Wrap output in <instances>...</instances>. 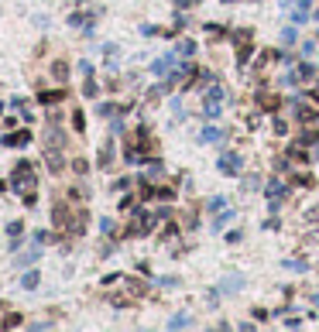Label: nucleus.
Wrapping results in <instances>:
<instances>
[{"mask_svg":"<svg viewBox=\"0 0 319 332\" xmlns=\"http://www.w3.org/2000/svg\"><path fill=\"white\" fill-rule=\"evenodd\" d=\"M59 100H66V89H45V93H38V103H59Z\"/></svg>","mask_w":319,"mask_h":332,"instance_id":"nucleus-11","label":"nucleus"},{"mask_svg":"<svg viewBox=\"0 0 319 332\" xmlns=\"http://www.w3.org/2000/svg\"><path fill=\"white\" fill-rule=\"evenodd\" d=\"M3 326H7V329H17V326H21V315H7Z\"/></svg>","mask_w":319,"mask_h":332,"instance_id":"nucleus-28","label":"nucleus"},{"mask_svg":"<svg viewBox=\"0 0 319 332\" xmlns=\"http://www.w3.org/2000/svg\"><path fill=\"white\" fill-rule=\"evenodd\" d=\"M295 182H299V185H306V189H313V185H316V178H313L309 171H299V175H295Z\"/></svg>","mask_w":319,"mask_h":332,"instance_id":"nucleus-22","label":"nucleus"},{"mask_svg":"<svg viewBox=\"0 0 319 332\" xmlns=\"http://www.w3.org/2000/svg\"><path fill=\"white\" fill-rule=\"evenodd\" d=\"M86 219H89V212H86V209H76V212H72V219H69V226H66V233H76V236H79L82 230H86Z\"/></svg>","mask_w":319,"mask_h":332,"instance_id":"nucleus-5","label":"nucleus"},{"mask_svg":"<svg viewBox=\"0 0 319 332\" xmlns=\"http://www.w3.org/2000/svg\"><path fill=\"white\" fill-rule=\"evenodd\" d=\"M220 171H223V175H237L240 171V154L237 151H227V154L220 158Z\"/></svg>","mask_w":319,"mask_h":332,"instance_id":"nucleus-4","label":"nucleus"},{"mask_svg":"<svg viewBox=\"0 0 319 332\" xmlns=\"http://www.w3.org/2000/svg\"><path fill=\"white\" fill-rule=\"evenodd\" d=\"M35 185H38V178L31 175V165H28V161H17V165H14V175H10V189L21 196V189L31 192Z\"/></svg>","mask_w":319,"mask_h":332,"instance_id":"nucleus-1","label":"nucleus"},{"mask_svg":"<svg viewBox=\"0 0 319 332\" xmlns=\"http://www.w3.org/2000/svg\"><path fill=\"white\" fill-rule=\"evenodd\" d=\"M264 192H268V199H285V196H288V189H285V185H282V182H278V178H271V182H268V185H264Z\"/></svg>","mask_w":319,"mask_h":332,"instance_id":"nucleus-9","label":"nucleus"},{"mask_svg":"<svg viewBox=\"0 0 319 332\" xmlns=\"http://www.w3.org/2000/svg\"><path fill=\"white\" fill-rule=\"evenodd\" d=\"M110 151H113V147H110V140H106V144H103V151H100V168H106V165H110V158H113Z\"/></svg>","mask_w":319,"mask_h":332,"instance_id":"nucleus-21","label":"nucleus"},{"mask_svg":"<svg viewBox=\"0 0 319 332\" xmlns=\"http://www.w3.org/2000/svg\"><path fill=\"white\" fill-rule=\"evenodd\" d=\"M45 161H48V171L59 175L62 165H66V161H62V147H45Z\"/></svg>","mask_w":319,"mask_h":332,"instance_id":"nucleus-6","label":"nucleus"},{"mask_svg":"<svg viewBox=\"0 0 319 332\" xmlns=\"http://www.w3.org/2000/svg\"><path fill=\"white\" fill-rule=\"evenodd\" d=\"M250 52H254V45H250V41H240V48H237V66H247Z\"/></svg>","mask_w":319,"mask_h":332,"instance_id":"nucleus-15","label":"nucleus"},{"mask_svg":"<svg viewBox=\"0 0 319 332\" xmlns=\"http://www.w3.org/2000/svg\"><path fill=\"white\" fill-rule=\"evenodd\" d=\"M275 133H288V124H282V117L275 120Z\"/></svg>","mask_w":319,"mask_h":332,"instance_id":"nucleus-31","label":"nucleus"},{"mask_svg":"<svg viewBox=\"0 0 319 332\" xmlns=\"http://www.w3.org/2000/svg\"><path fill=\"white\" fill-rule=\"evenodd\" d=\"M168 66H172V55H165V59H158V62H151V72H155V75H165Z\"/></svg>","mask_w":319,"mask_h":332,"instance_id":"nucleus-17","label":"nucleus"},{"mask_svg":"<svg viewBox=\"0 0 319 332\" xmlns=\"http://www.w3.org/2000/svg\"><path fill=\"white\" fill-rule=\"evenodd\" d=\"M38 257H41V254H38V247H35V250H28V254H21V257L14 261V267H31V264H35V261H38Z\"/></svg>","mask_w":319,"mask_h":332,"instance_id":"nucleus-13","label":"nucleus"},{"mask_svg":"<svg viewBox=\"0 0 319 332\" xmlns=\"http://www.w3.org/2000/svg\"><path fill=\"white\" fill-rule=\"evenodd\" d=\"M220 133H223V131H220V127H206V131L199 133V140H203V144H210V140H216Z\"/></svg>","mask_w":319,"mask_h":332,"instance_id":"nucleus-19","label":"nucleus"},{"mask_svg":"<svg viewBox=\"0 0 319 332\" xmlns=\"http://www.w3.org/2000/svg\"><path fill=\"white\" fill-rule=\"evenodd\" d=\"M72 171H76V175H86V171H89V165H86L82 158H76V161H72Z\"/></svg>","mask_w":319,"mask_h":332,"instance_id":"nucleus-24","label":"nucleus"},{"mask_svg":"<svg viewBox=\"0 0 319 332\" xmlns=\"http://www.w3.org/2000/svg\"><path fill=\"white\" fill-rule=\"evenodd\" d=\"M100 230H103L106 236H113V219H100Z\"/></svg>","mask_w":319,"mask_h":332,"instance_id":"nucleus-27","label":"nucleus"},{"mask_svg":"<svg viewBox=\"0 0 319 332\" xmlns=\"http://www.w3.org/2000/svg\"><path fill=\"white\" fill-rule=\"evenodd\" d=\"M45 147H66V133L59 127H48L45 131Z\"/></svg>","mask_w":319,"mask_h":332,"instance_id":"nucleus-8","label":"nucleus"},{"mask_svg":"<svg viewBox=\"0 0 319 332\" xmlns=\"http://www.w3.org/2000/svg\"><path fill=\"white\" fill-rule=\"evenodd\" d=\"M72 127H76V131H86V117H82V110L72 113Z\"/></svg>","mask_w":319,"mask_h":332,"instance_id":"nucleus-23","label":"nucleus"},{"mask_svg":"<svg viewBox=\"0 0 319 332\" xmlns=\"http://www.w3.org/2000/svg\"><path fill=\"white\" fill-rule=\"evenodd\" d=\"M275 59H278V52H275V48H264V52L257 55V62H254V68H268L271 62H275Z\"/></svg>","mask_w":319,"mask_h":332,"instance_id":"nucleus-12","label":"nucleus"},{"mask_svg":"<svg viewBox=\"0 0 319 332\" xmlns=\"http://www.w3.org/2000/svg\"><path fill=\"white\" fill-rule=\"evenodd\" d=\"M220 106H223V89H220V86H213V89L206 93V100H203V113H206V117H216V113H220Z\"/></svg>","mask_w":319,"mask_h":332,"instance_id":"nucleus-3","label":"nucleus"},{"mask_svg":"<svg viewBox=\"0 0 319 332\" xmlns=\"http://www.w3.org/2000/svg\"><path fill=\"white\" fill-rule=\"evenodd\" d=\"M52 75H55L59 82H66V79H69V66H66V62H55V66H52Z\"/></svg>","mask_w":319,"mask_h":332,"instance_id":"nucleus-18","label":"nucleus"},{"mask_svg":"<svg viewBox=\"0 0 319 332\" xmlns=\"http://www.w3.org/2000/svg\"><path fill=\"white\" fill-rule=\"evenodd\" d=\"M28 140H31V133H28V131H14V133H7V137H3V144H7V147H24Z\"/></svg>","mask_w":319,"mask_h":332,"instance_id":"nucleus-10","label":"nucleus"},{"mask_svg":"<svg viewBox=\"0 0 319 332\" xmlns=\"http://www.w3.org/2000/svg\"><path fill=\"white\" fill-rule=\"evenodd\" d=\"M192 52H196V41H182L178 45V55H192Z\"/></svg>","mask_w":319,"mask_h":332,"instance_id":"nucleus-25","label":"nucleus"},{"mask_svg":"<svg viewBox=\"0 0 319 332\" xmlns=\"http://www.w3.org/2000/svg\"><path fill=\"white\" fill-rule=\"evenodd\" d=\"M189 326H192L189 315H175V319H168V329H189Z\"/></svg>","mask_w":319,"mask_h":332,"instance_id":"nucleus-16","label":"nucleus"},{"mask_svg":"<svg viewBox=\"0 0 319 332\" xmlns=\"http://www.w3.org/2000/svg\"><path fill=\"white\" fill-rule=\"evenodd\" d=\"M155 219H158V216H151V212H138V216L131 219V226H127V236H144V233L155 226Z\"/></svg>","mask_w":319,"mask_h":332,"instance_id":"nucleus-2","label":"nucleus"},{"mask_svg":"<svg viewBox=\"0 0 319 332\" xmlns=\"http://www.w3.org/2000/svg\"><path fill=\"white\" fill-rule=\"evenodd\" d=\"M282 41H285V45H292V41H295V31H292V28H285V31H282Z\"/></svg>","mask_w":319,"mask_h":332,"instance_id":"nucleus-29","label":"nucleus"},{"mask_svg":"<svg viewBox=\"0 0 319 332\" xmlns=\"http://www.w3.org/2000/svg\"><path fill=\"white\" fill-rule=\"evenodd\" d=\"M38 281H41V277H38V270H28V274L21 277V288H24V291H35V288H38Z\"/></svg>","mask_w":319,"mask_h":332,"instance_id":"nucleus-14","label":"nucleus"},{"mask_svg":"<svg viewBox=\"0 0 319 332\" xmlns=\"http://www.w3.org/2000/svg\"><path fill=\"white\" fill-rule=\"evenodd\" d=\"M306 219H309V223H319V205L316 209H306Z\"/></svg>","mask_w":319,"mask_h":332,"instance_id":"nucleus-30","label":"nucleus"},{"mask_svg":"<svg viewBox=\"0 0 319 332\" xmlns=\"http://www.w3.org/2000/svg\"><path fill=\"white\" fill-rule=\"evenodd\" d=\"M257 103H261V110H278V103H282V100H278V96H261Z\"/></svg>","mask_w":319,"mask_h":332,"instance_id":"nucleus-20","label":"nucleus"},{"mask_svg":"<svg viewBox=\"0 0 319 332\" xmlns=\"http://www.w3.org/2000/svg\"><path fill=\"white\" fill-rule=\"evenodd\" d=\"M82 93H86V96H96V82H93V75H86V86H82Z\"/></svg>","mask_w":319,"mask_h":332,"instance_id":"nucleus-26","label":"nucleus"},{"mask_svg":"<svg viewBox=\"0 0 319 332\" xmlns=\"http://www.w3.org/2000/svg\"><path fill=\"white\" fill-rule=\"evenodd\" d=\"M69 219H72V212H69V205H66V202H59V205H55V212H52V223L66 230V226H69Z\"/></svg>","mask_w":319,"mask_h":332,"instance_id":"nucleus-7","label":"nucleus"}]
</instances>
